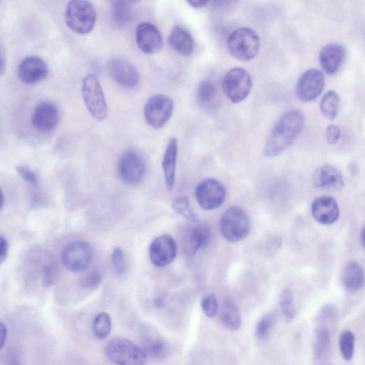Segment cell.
<instances>
[{"label":"cell","instance_id":"obj_5","mask_svg":"<svg viewBox=\"0 0 365 365\" xmlns=\"http://www.w3.org/2000/svg\"><path fill=\"white\" fill-rule=\"evenodd\" d=\"M250 220L241 207L232 206L223 214L220 220V232L223 237L230 242L240 241L250 231Z\"/></svg>","mask_w":365,"mask_h":365},{"label":"cell","instance_id":"obj_33","mask_svg":"<svg viewBox=\"0 0 365 365\" xmlns=\"http://www.w3.org/2000/svg\"><path fill=\"white\" fill-rule=\"evenodd\" d=\"M279 305L287 321H291L295 315V306L293 296L289 289H284L280 297Z\"/></svg>","mask_w":365,"mask_h":365},{"label":"cell","instance_id":"obj_19","mask_svg":"<svg viewBox=\"0 0 365 365\" xmlns=\"http://www.w3.org/2000/svg\"><path fill=\"white\" fill-rule=\"evenodd\" d=\"M346 56L345 48L338 43H329L319 52V61L325 73L333 75L340 69Z\"/></svg>","mask_w":365,"mask_h":365},{"label":"cell","instance_id":"obj_25","mask_svg":"<svg viewBox=\"0 0 365 365\" xmlns=\"http://www.w3.org/2000/svg\"><path fill=\"white\" fill-rule=\"evenodd\" d=\"M341 282L344 289L349 292H356L363 287L365 277L358 262L349 261L346 263L342 271Z\"/></svg>","mask_w":365,"mask_h":365},{"label":"cell","instance_id":"obj_9","mask_svg":"<svg viewBox=\"0 0 365 365\" xmlns=\"http://www.w3.org/2000/svg\"><path fill=\"white\" fill-rule=\"evenodd\" d=\"M117 168L118 176L125 184L137 185L144 177L145 163L140 153L129 150L120 157Z\"/></svg>","mask_w":365,"mask_h":365},{"label":"cell","instance_id":"obj_1","mask_svg":"<svg viewBox=\"0 0 365 365\" xmlns=\"http://www.w3.org/2000/svg\"><path fill=\"white\" fill-rule=\"evenodd\" d=\"M304 123V116L299 110H289L282 114L267 138L264 154L274 157L285 151L297 139Z\"/></svg>","mask_w":365,"mask_h":365},{"label":"cell","instance_id":"obj_7","mask_svg":"<svg viewBox=\"0 0 365 365\" xmlns=\"http://www.w3.org/2000/svg\"><path fill=\"white\" fill-rule=\"evenodd\" d=\"M81 93L90 113L96 119L103 120L107 115V104L101 84L94 74L84 76Z\"/></svg>","mask_w":365,"mask_h":365},{"label":"cell","instance_id":"obj_15","mask_svg":"<svg viewBox=\"0 0 365 365\" xmlns=\"http://www.w3.org/2000/svg\"><path fill=\"white\" fill-rule=\"evenodd\" d=\"M59 118V110L56 105L51 101H43L34 108L31 120L36 130L48 132L56 127Z\"/></svg>","mask_w":365,"mask_h":365},{"label":"cell","instance_id":"obj_43","mask_svg":"<svg viewBox=\"0 0 365 365\" xmlns=\"http://www.w3.org/2000/svg\"><path fill=\"white\" fill-rule=\"evenodd\" d=\"M9 251V242L4 237H0V262L1 264L6 259Z\"/></svg>","mask_w":365,"mask_h":365},{"label":"cell","instance_id":"obj_6","mask_svg":"<svg viewBox=\"0 0 365 365\" xmlns=\"http://www.w3.org/2000/svg\"><path fill=\"white\" fill-rule=\"evenodd\" d=\"M222 88L230 101L234 103H240L249 96L252 88V79L244 68L234 67L225 74Z\"/></svg>","mask_w":365,"mask_h":365},{"label":"cell","instance_id":"obj_2","mask_svg":"<svg viewBox=\"0 0 365 365\" xmlns=\"http://www.w3.org/2000/svg\"><path fill=\"white\" fill-rule=\"evenodd\" d=\"M105 353L107 358L117 365H145L148 359L141 347L123 337L110 340Z\"/></svg>","mask_w":365,"mask_h":365},{"label":"cell","instance_id":"obj_16","mask_svg":"<svg viewBox=\"0 0 365 365\" xmlns=\"http://www.w3.org/2000/svg\"><path fill=\"white\" fill-rule=\"evenodd\" d=\"M135 39L138 48L147 54L155 53L163 47L160 32L155 25L149 22H142L138 25Z\"/></svg>","mask_w":365,"mask_h":365},{"label":"cell","instance_id":"obj_36","mask_svg":"<svg viewBox=\"0 0 365 365\" xmlns=\"http://www.w3.org/2000/svg\"><path fill=\"white\" fill-rule=\"evenodd\" d=\"M200 305L202 312L208 317H213L218 312V303L214 294H205L201 299Z\"/></svg>","mask_w":365,"mask_h":365},{"label":"cell","instance_id":"obj_27","mask_svg":"<svg viewBox=\"0 0 365 365\" xmlns=\"http://www.w3.org/2000/svg\"><path fill=\"white\" fill-rule=\"evenodd\" d=\"M111 4V19L113 23L118 27H123L129 24L133 16L131 2L113 1Z\"/></svg>","mask_w":365,"mask_h":365},{"label":"cell","instance_id":"obj_24","mask_svg":"<svg viewBox=\"0 0 365 365\" xmlns=\"http://www.w3.org/2000/svg\"><path fill=\"white\" fill-rule=\"evenodd\" d=\"M168 43L170 47L182 56H189L194 49V38L192 34L181 26H175L171 31Z\"/></svg>","mask_w":365,"mask_h":365},{"label":"cell","instance_id":"obj_45","mask_svg":"<svg viewBox=\"0 0 365 365\" xmlns=\"http://www.w3.org/2000/svg\"><path fill=\"white\" fill-rule=\"evenodd\" d=\"M187 3L192 8L200 9L206 6L207 1H188Z\"/></svg>","mask_w":365,"mask_h":365},{"label":"cell","instance_id":"obj_13","mask_svg":"<svg viewBox=\"0 0 365 365\" xmlns=\"http://www.w3.org/2000/svg\"><path fill=\"white\" fill-rule=\"evenodd\" d=\"M108 72L113 80L125 89L135 88L139 83L140 75L136 68L123 58H113L107 65Z\"/></svg>","mask_w":365,"mask_h":365},{"label":"cell","instance_id":"obj_42","mask_svg":"<svg viewBox=\"0 0 365 365\" xmlns=\"http://www.w3.org/2000/svg\"><path fill=\"white\" fill-rule=\"evenodd\" d=\"M1 365H20L19 355L14 352H8L1 361Z\"/></svg>","mask_w":365,"mask_h":365},{"label":"cell","instance_id":"obj_20","mask_svg":"<svg viewBox=\"0 0 365 365\" xmlns=\"http://www.w3.org/2000/svg\"><path fill=\"white\" fill-rule=\"evenodd\" d=\"M211 238V230L207 225H195L185 234L182 242L183 250L187 255H194L199 250L206 247Z\"/></svg>","mask_w":365,"mask_h":365},{"label":"cell","instance_id":"obj_41","mask_svg":"<svg viewBox=\"0 0 365 365\" xmlns=\"http://www.w3.org/2000/svg\"><path fill=\"white\" fill-rule=\"evenodd\" d=\"M341 136V129L336 125H329L325 131V138L330 145L338 142Z\"/></svg>","mask_w":365,"mask_h":365},{"label":"cell","instance_id":"obj_38","mask_svg":"<svg viewBox=\"0 0 365 365\" xmlns=\"http://www.w3.org/2000/svg\"><path fill=\"white\" fill-rule=\"evenodd\" d=\"M42 273L43 284L46 287L51 286L57 279L58 269L56 264L51 262L44 264Z\"/></svg>","mask_w":365,"mask_h":365},{"label":"cell","instance_id":"obj_46","mask_svg":"<svg viewBox=\"0 0 365 365\" xmlns=\"http://www.w3.org/2000/svg\"><path fill=\"white\" fill-rule=\"evenodd\" d=\"M165 300L163 297H159L156 298L154 301V305L157 308H161L164 306Z\"/></svg>","mask_w":365,"mask_h":365},{"label":"cell","instance_id":"obj_30","mask_svg":"<svg viewBox=\"0 0 365 365\" xmlns=\"http://www.w3.org/2000/svg\"><path fill=\"white\" fill-rule=\"evenodd\" d=\"M216 94V86L210 80H203L197 86L196 98L197 102L202 106L210 103L214 100Z\"/></svg>","mask_w":365,"mask_h":365},{"label":"cell","instance_id":"obj_14","mask_svg":"<svg viewBox=\"0 0 365 365\" xmlns=\"http://www.w3.org/2000/svg\"><path fill=\"white\" fill-rule=\"evenodd\" d=\"M177 255V245L172 236L163 235L150 245L149 257L156 267H162L173 262Z\"/></svg>","mask_w":365,"mask_h":365},{"label":"cell","instance_id":"obj_39","mask_svg":"<svg viewBox=\"0 0 365 365\" xmlns=\"http://www.w3.org/2000/svg\"><path fill=\"white\" fill-rule=\"evenodd\" d=\"M16 173L28 185L36 187L38 185V177L36 173L30 168L19 165L16 168Z\"/></svg>","mask_w":365,"mask_h":365},{"label":"cell","instance_id":"obj_21","mask_svg":"<svg viewBox=\"0 0 365 365\" xmlns=\"http://www.w3.org/2000/svg\"><path fill=\"white\" fill-rule=\"evenodd\" d=\"M313 183L321 188L339 190L343 187L344 181L337 168L330 164H324L315 171Z\"/></svg>","mask_w":365,"mask_h":365},{"label":"cell","instance_id":"obj_29","mask_svg":"<svg viewBox=\"0 0 365 365\" xmlns=\"http://www.w3.org/2000/svg\"><path fill=\"white\" fill-rule=\"evenodd\" d=\"M111 329L112 320L108 312H101L93 319L92 329L95 336L98 339H106L110 334Z\"/></svg>","mask_w":365,"mask_h":365},{"label":"cell","instance_id":"obj_34","mask_svg":"<svg viewBox=\"0 0 365 365\" xmlns=\"http://www.w3.org/2000/svg\"><path fill=\"white\" fill-rule=\"evenodd\" d=\"M274 322L275 320L273 314H266L262 316L256 325V336L260 340L265 339L269 335Z\"/></svg>","mask_w":365,"mask_h":365},{"label":"cell","instance_id":"obj_12","mask_svg":"<svg viewBox=\"0 0 365 365\" xmlns=\"http://www.w3.org/2000/svg\"><path fill=\"white\" fill-rule=\"evenodd\" d=\"M325 83L324 74L316 68L305 71L299 78L295 93L303 102L316 99L324 89Z\"/></svg>","mask_w":365,"mask_h":365},{"label":"cell","instance_id":"obj_4","mask_svg":"<svg viewBox=\"0 0 365 365\" xmlns=\"http://www.w3.org/2000/svg\"><path fill=\"white\" fill-rule=\"evenodd\" d=\"M65 20L71 30L79 34H86L95 26L96 11L88 1H71L66 9Z\"/></svg>","mask_w":365,"mask_h":365},{"label":"cell","instance_id":"obj_37","mask_svg":"<svg viewBox=\"0 0 365 365\" xmlns=\"http://www.w3.org/2000/svg\"><path fill=\"white\" fill-rule=\"evenodd\" d=\"M110 259L115 272L119 275L124 274L127 265L124 252L120 247H115L113 250Z\"/></svg>","mask_w":365,"mask_h":365},{"label":"cell","instance_id":"obj_28","mask_svg":"<svg viewBox=\"0 0 365 365\" xmlns=\"http://www.w3.org/2000/svg\"><path fill=\"white\" fill-rule=\"evenodd\" d=\"M340 104V98L334 91H327L320 102L322 114L329 120H333L337 115Z\"/></svg>","mask_w":365,"mask_h":365},{"label":"cell","instance_id":"obj_31","mask_svg":"<svg viewBox=\"0 0 365 365\" xmlns=\"http://www.w3.org/2000/svg\"><path fill=\"white\" fill-rule=\"evenodd\" d=\"M173 210L182 215L184 218L188 221L196 223L198 222V217L196 214L192 210L189 201L185 197H178L173 201Z\"/></svg>","mask_w":365,"mask_h":365},{"label":"cell","instance_id":"obj_17","mask_svg":"<svg viewBox=\"0 0 365 365\" xmlns=\"http://www.w3.org/2000/svg\"><path fill=\"white\" fill-rule=\"evenodd\" d=\"M48 66L45 61L37 56H26L18 68L20 80L27 84L42 81L48 73Z\"/></svg>","mask_w":365,"mask_h":365},{"label":"cell","instance_id":"obj_35","mask_svg":"<svg viewBox=\"0 0 365 365\" xmlns=\"http://www.w3.org/2000/svg\"><path fill=\"white\" fill-rule=\"evenodd\" d=\"M330 335L327 328H319L317 330V339L315 342V354L321 357L323 356L329 346Z\"/></svg>","mask_w":365,"mask_h":365},{"label":"cell","instance_id":"obj_11","mask_svg":"<svg viewBox=\"0 0 365 365\" xmlns=\"http://www.w3.org/2000/svg\"><path fill=\"white\" fill-rule=\"evenodd\" d=\"M195 195L199 205L204 210H211L220 207L226 197V189L217 180L206 178L198 183Z\"/></svg>","mask_w":365,"mask_h":365},{"label":"cell","instance_id":"obj_18","mask_svg":"<svg viewBox=\"0 0 365 365\" xmlns=\"http://www.w3.org/2000/svg\"><path fill=\"white\" fill-rule=\"evenodd\" d=\"M313 217L322 225L334 223L339 215V209L335 199L330 196H322L315 199L311 207Z\"/></svg>","mask_w":365,"mask_h":365},{"label":"cell","instance_id":"obj_32","mask_svg":"<svg viewBox=\"0 0 365 365\" xmlns=\"http://www.w3.org/2000/svg\"><path fill=\"white\" fill-rule=\"evenodd\" d=\"M354 335L349 331H344L339 339V349L343 358L349 361L352 359L354 351Z\"/></svg>","mask_w":365,"mask_h":365},{"label":"cell","instance_id":"obj_48","mask_svg":"<svg viewBox=\"0 0 365 365\" xmlns=\"http://www.w3.org/2000/svg\"><path fill=\"white\" fill-rule=\"evenodd\" d=\"M1 208L3 207V205H4V195H3V192H1Z\"/></svg>","mask_w":365,"mask_h":365},{"label":"cell","instance_id":"obj_26","mask_svg":"<svg viewBox=\"0 0 365 365\" xmlns=\"http://www.w3.org/2000/svg\"><path fill=\"white\" fill-rule=\"evenodd\" d=\"M222 324L231 331H236L241 327V316L235 303L230 299H225L220 310Z\"/></svg>","mask_w":365,"mask_h":365},{"label":"cell","instance_id":"obj_40","mask_svg":"<svg viewBox=\"0 0 365 365\" xmlns=\"http://www.w3.org/2000/svg\"><path fill=\"white\" fill-rule=\"evenodd\" d=\"M101 282V274L97 272H92L85 276L81 281V286L86 289H95Z\"/></svg>","mask_w":365,"mask_h":365},{"label":"cell","instance_id":"obj_44","mask_svg":"<svg viewBox=\"0 0 365 365\" xmlns=\"http://www.w3.org/2000/svg\"><path fill=\"white\" fill-rule=\"evenodd\" d=\"M8 336L7 327L3 323H0V349H3Z\"/></svg>","mask_w":365,"mask_h":365},{"label":"cell","instance_id":"obj_3","mask_svg":"<svg viewBox=\"0 0 365 365\" xmlns=\"http://www.w3.org/2000/svg\"><path fill=\"white\" fill-rule=\"evenodd\" d=\"M260 46L257 34L251 28L240 27L233 31L227 39L230 53L235 58L248 61L254 58Z\"/></svg>","mask_w":365,"mask_h":365},{"label":"cell","instance_id":"obj_8","mask_svg":"<svg viewBox=\"0 0 365 365\" xmlns=\"http://www.w3.org/2000/svg\"><path fill=\"white\" fill-rule=\"evenodd\" d=\"M93 257L91 245L86 241H76L68 244L62 252L64 267L73 272L86 269Z\"/></svg>","mask_w":365,"mask_h":365},{"label":"cell","instance_id":"obj_10","mask_svg":"<svg viewBox=\"0 0 365 365\" xmlns=\"http://www.w3.org/2000/svg\"><path fill=\"white\" fill-rule=\"evenodd\" d=\"M173 101L168 96L156 94L151 96L144 107L146 122L154 128L164 126L173 111Z\"/></svg>","mask_w":365,"mask_h":365},{"label":"cell","instance_id":"obj_23","mask_svg":"<svg viewBox=\"0 0 365 365\" xmlns=\"http://www.w3.org/2000/svg\"><path fill=\"white\" fill-rule=\"evenodd\" d=\"M178 148V140L175 137L170 138L163 158L162 167L166 187L168 190L173 189L175 182Z\"/></svg>","mask_w":365,"mask_h":365},{"label":"cell","instance_id":"obj_47","mask_svg":"<svg viewBox=\"0 0 365 365\" xmlns=\"http://www.w3.org/2000/svg\"><path fill=\"white\" fill-rule=\"evenodd\" d=\"M361 242L363 247L365 248V227L363 228L361 234Z\"/></svg>","mask_w":365,"mask_h":365},{"label":"cell","instance_id":"obj_22","mask_svg":"<svg viewBox=\"0 0 365 365\" xmlns=\"http://www.w3.org/2000/svg\"><path fill=\"white\" fill-rule=\"evenodd\" d=\"M142 349L149 357L155 359H164L168 354L166 341L155 331L145 328L142 331Z\"/></svg>","mask_w":365,"mask_h":365}]
</instances>
